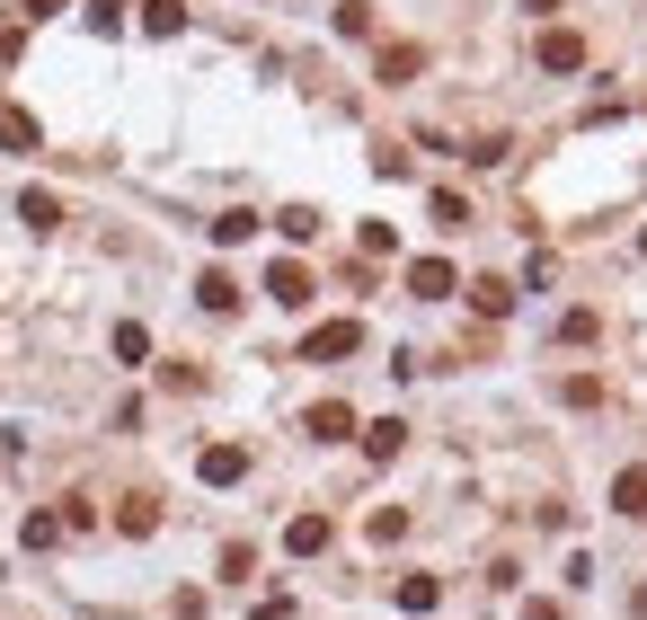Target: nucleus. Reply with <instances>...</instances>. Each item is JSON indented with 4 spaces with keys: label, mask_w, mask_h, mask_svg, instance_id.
<instances>
[{
    "label": "nucleus",
    "mask_w": 647,
    "mask_h": 620,
    "mask_svg": "<svg viewBox=\"0 0 647 620\" xmlns=\"http://www.w3.org/2000/svg\"><path fill=\"white\" fill-rule=\"evenodd\" d=\"M471 311H479V319H505V311H514V284H505V275H479V284H471Z\"/></svg>",
    "instance_id": "8"
},
{
    "label": "nucleus",
    "mask_w": 647,
    "mask_h": 620,
    "mask_svg": "<svg viewBox=\"0 0 647 620\" xmlns=\"http://www.w3.org/2000/svg\"><path fill=\"white\" fill-rule=\"evenodd\" d=\"M19 540H27V549H53V540H62V514H27Z\"/></svg>",
    "instance_id": "22"
},
{
    "label": "nucleus",
    "mask_w": 647,
    "mask_h": 620,
    "mask_svg": "<svg viewBox=\"0 0 647 620\" xmlns=\"http://www.w3.org/2000/svg\"><path fill=\"white\" fill-rule=\"evenodd\" d=\"M196 302H205V311H240V284L213 266V275H196Z\"/></svg>",
    "instance_id": "16"
},
{
    "label": "nucleus",
    "mask_w": 647,
    "mask_h": 620,
    "mask_svg": "<svg viewBox=\"0 0 647 620\" xmlns=\"http://www.w3.org/2000/svg\"><path fill=\"white\" fill-rule=\"evenodd\" d=\"M115 532H124V540H151V532H160V506H151V497H124Z\"/></svg>",
    "instance_id": "10"
},
{
    "label": "nucleus",
    "mask_w": 647,
    "mask_h": 620,
    "mask_svg": "<svg viewBox=\"0 0 647 620\" xmlns=\"http://www.w3.org/2000/svg\"><path fill=\"white\" fill-rule=\"evenodd\" d=\"M302 426H310L319 443H346V435H355V408H346V399H319V408H310Z\"/></svg>",
    "instance_id": "5"
},
{
    "label": "nucleus",
    "mask_w": 647,
    "mask_h": 620,
    "mask_svg": "<svg viewBox=\"0 0 647 620\" xmlns=\"http://www.w3.org/2000/svg\"><path fill=\"white\" fill-rule=\"evenodd\" d=\"M612 506H621V514H647V470H621V478H612Z\"/></svg>",
    "instance_id": "18"
},
{
    "label": "nucleus",
    "mask_w": 647,
    "mask_h": 620,
    "mask_svg": "<svg viewBox=\"0 0 647 620\" xmlns=\"http://www.w3.org/2000/svg\"><path fill=\"white\" fill-rule=\"evenodd\" d=\"M186 27V0H143V36H178Z\"/></svg>",
    "instance_id": "15"
},
{
    "label": "nucleus",
    "mask_w": 647,
    "mask_h": 620,
    "mask_svg": "<svg viewBox=\"0 0 647 620\" xmlns=\"http://www.w3.org/2000/svg\"><path fill=\"white\" fill-rule=\"evenodd\" d=\"M248 568H257V549H248V540H231V549H222V576H231V585H248Z\"/></svg>",
    "instance_id": "25"
},
{
    "label": "nucleus",
    "mask_w": 647,
    "mask_h": 620,
    "mask_svg": "<svg viewBox=\"0 0 647 620\" xmlns=\"http://www.w3.org/2000/svg\"><path fill=\"white\" fill-rule=\"evenodd\" d=\"M276 231H284V240H319V214H310V204H284Z\"/></svg>",
    "instance_id": "20"
},
{
    "label": "nucleus",
    "mask_w": 647,
    "mask_h": 620,
    "mask_svg": "<svg viewBox=\"0 0 647 620\" xmlns=\"http://www.w3.org/2000/svg\"><path fill=\"white\" fill-rule=\"evenodd\" d=\"M638 248H647V231H638Z\"/></svg>",
    "instance_id": "28"
},
{
    "label": "nucleus",
    "mask_w": 647,
    "mask_h": 620,
    "mask_svg": "<svg viewBox=\"0 0 647 620\" xmlns=\"http://www.w3.org/2000/svg\"><path fill=\"white\" fill-rule=\"evenodd\" d=\"M400 443H408V426H400V417H373V426H364V452H373V461H391Z\"/></svg>",
    "instance_id": "14"
},
{
    "label": "nucleus",
    "mask_w": 647,
    "mask_h": 620,
    "mask_svg": "<svg viewBox=\"0 0 647 620\" xmlns=\"http://www.w3.org/2000/svg\"><path fill=\"white\" fill-rule=\"evenodd\" d=\"M533 62H541V72H586V36H576V27H550V36L533 45Z\"/></svg>",
    "instance_id": "3"
},
{
    "label": "nucleus",
    "mask_w": 647,
    "mask_h": 620,
    "mask_svg": "<svg viewBox=\"0 0 647 620\" xmlns=\"http://www.w3.org/2000/svg\"><path fill=\"white\" fill-rule=\"evenodd\" d=\"M452 284H462V275H452L443 257H417V266H408V293H417V302H443Z\"/></svg>",
    "instance_id": "6"
},
{
    "label": "nucleus",
    "mask_w": 647,
    "mask_h": 620,
    "mask_svg": "<svg viewBox=\"0 0 647 620\" xmlns=\"http://www.w3.org/2000/svg\"><path fill=\"white\" fill-rule=\"evenodd\" d=\"M559 337H567V347H595L603 319H595V311H567V319H559Z\"/></svg>",
    "instance_id": "23"
},
{
    "label": "nucleus",
    "mask_w": 647,
    "mask_h": 620,
    "mask_svg": "<svg viewBox=\"0 0 647 620\" xmlns=\"http://www.w3.org/2000/svg\"><path fill=\"white\" fill-rule=\"evenodd\" d=\"M426 214H435V231H462V222H471V204L452 195V186H435V195H426Z\"/></svg>",
    "instance_id": "17"
},
{
    "label": "nucleus",
    "mask_w": 647,
    "mask_h": 620,
    "mask_svg": "<svg viewBox=\"0 0 647 620\" xmlns=\"http://www.w3.org/2000/svg\"><path fill=\"white\" fill-rule=\"evenodd\" d=\"M435 603H443L435 576H400V611H435Z\"/></svg>",
    "instance_id": "19"
},
{
    "label": "nucleus",
    "mask_w": 647,
    "mask_h": 620,
    "mask_svg": "<svg viewBox=\"0 0 647 620\" xmlns=\"http://www.w3.org/2000/svg\"><path fill=\"white\" fill-rule=\"evenodd\" d=\"M284 549H293V559H319V549H329V514H293L284 523Z\"/></svg>",
    "instance_id": "7"
},
{
    "label": "nucleus",
    "mask_w": 647,
    "mask_h": 620,
    "mask_svg": "<svg viewBox=\"0 0 647 620\" xmlns=\"http://www.w3.org/2000/svg\"><path fill=\"white\" fill-rule=\"evenodd\" d=\"M107 347H115V364H143V355H151V328H143V319H115Z\"/></svg>",
    "instance_id": "11"
},
{
    "label": "nucleus",
    "mask_w": 647,
    "mask_h": 620,
    "mask_svg": "<svg viewBox=\"0 0 647 620\" xmlns=\"http://www.w3.org/2000/svg\"><path fill=\"white\" fill-rule=\"evenodd\" d=\"M45 133H36V116L27 107H0V151H36Z\"/></svg>",
    "instance_id": "9"
},
{
    "label": "nucleus",
    "mask_w": 647,
    "mask_h": 620,
    "mask_svg": "<svg viewBox=\"0 0 647 620\" xmlns=\"http://www.w3.org/2000/svg\"><path fill=\"white\" fill-rule=\"evenodd\" d=\"M196 478H205V488H240V478H248V443H205Z\"/></svg>",
    "instance_id": "2"
},
{
    "label": "nucleus",
    "mask_w": 647,
    "mask_h": 620,
    "mask_svg": "<svg viewBox=\"0 0 647 620\" xmlns=\"http://www.w3.org/2000/svg\"><path fill=\"white\" fill-rule=\"evenodd\" d=\"M524 620H567V611L559 603H524Z\"/></svg>",
    "instance_id": "26"
},
{
    "label": "nucleus",
    "mask_w": 647,
    "mask_h": 620,
    "mask_svg": "<svg viewBox=\"0 0 647 620\" xmlns=\"http://www.w3.org/2000/svg\"><path fill=\"white\" fill-rule=\"evenodd\" d=\"M417 72H426V53H417V45H381V81H391V89L417 81Z\"/></svg>",
    "instance_id": "12"
},
{
    "label": "nucleus",
    "mask_w": 647,
    "mask_h": 620,
    "mask_svg": "<svg viewBox=\"0 0 647 620\" xmlns=\"http://www.w3.org/2000/svg\"><path fill=\"white\" fill-rule=\"evenodd\" d=\"M267 293H276L284 311H302V302H310L319 284H310V266H302V257H284V266H267Z\"/></svg>",
    "instance_id": "4"
},
{
    "label": "nucleus",
    "mask_w": 647,
    "mask_h": 620,
    "mask_svg": "<svg viewBox=\"0 0 647 620\" xmlns=\"http://www.w3.org/2000/svg\"><path fill=\"white\" fill-rule=\"evenodd\" d=\"M559 399H567V408H595V399H603V381H595V373H576V381H559Z\"/></svg>",
    "instance_id": "24"
},
{
    "label": "nucleus",
    "mask_w": 647,
    "mask_h": 620,
    "mask_svg": "<svg viewBox=\"0 0 647 620\" xmlns=\"http://www.w3.org/2000/svg\"><path fill=\"white\" fill-rule=\"evenodd\" d=\"M524 10H559V0H524Z\"/></svg>",
    "instance_id": "27"
},
{
    "label": "nucleus",
    "mask_w": 647,
    "mask_h": 620,
    "mask_svg": "<svg viewBox=\"0 0 647 620\" xmlns=\"http://www.w3.org/2000/svg\"><path fill=\"white\" fill-rule=\"evenodd\" d=\"M355 347H364L355 319H319V328L302 337V364H338V355H355Z\"/></svg>",
    "instance_id": "1"
},
{
    "label": "nucleus",
    "mask_w": 647,
    "mask_h": 620,
    "mask_svg": "<svg viewBox=\"0 0 647 620\" xmlns=\"http://www.w3.org/2000/svg\"><path fill=\"white\" fill-rule=\"evenodd\" d=\"M257 231V214H213V248H240Z\"/></svg>",
    "instance_id": "21"
},
{
    "label": "nucleus",
    "mask_w": 647,
    "mask_h": 620,
    "mask_svg": "<svg viewBox=\"0 0 647 620\" xmlns=\"http://www.w3.org/2000/svg\"><path fill=\"white\" fill-rule=\"evenodd\" d=\"M19 222H27V231H53V222H62V204H53L45 186H27V195H19Z\"/></svg>",
    "instance_id": "13"
}]
</instances>
